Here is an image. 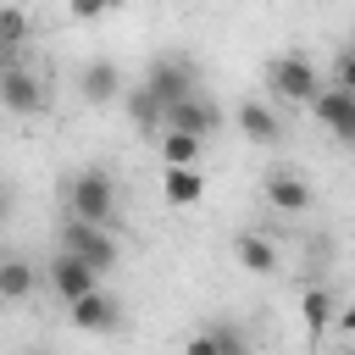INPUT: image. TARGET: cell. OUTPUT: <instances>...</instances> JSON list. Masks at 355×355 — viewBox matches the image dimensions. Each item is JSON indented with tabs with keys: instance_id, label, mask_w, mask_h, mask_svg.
Masks as SVG:
<instances>
[{
	"instance_id": "cell-1",
	"label": "cell",
	"mask_w": 355,
	"mask_h": 355,
	"mask_svg": "<svg viewBox=\"0 0 355 355\" xmlns=\"http://www.w3.org/2000/svg\"><path fill=\"white\" fill-rule=\"evenodd\" d=\"M67 211L83 216V222H111L116 216V183L105 166H83L67 189Z\"/></svg>"
},
{
	"instance_id": "cell-2",
	"label": "cell",
	"mask_w": 355,
	"mask_h": 355,
	"mask_svg": "<svg viewBox=\"0 0 355 355\" xmlns=\"http://www.w3.org/2000/svg\"><path fill=\"white\" fill-rule=\"evenodd\" d=\"M61 250L83 255V261H89L94 272H111V266L122 261V244H116L111 222H83V216H72V222L61 227Z\"/></svg>"
},
{
	"instance_id": "cell-3",
	"label": "cell",
	"mask_w": 355,
	"mask_h": 355,
	"mask_svg": "<svg viewBox=\"0 0 355 355\" xmlns=\"http://www.w3.org/2000/svg\"><path fill=\"white\" fill-rule=\"evenodd\" d=\"M266 89L288 105H311L316 89H322V72L305 61V55H272L266 61Z\"/></svg>"
},
{
	"instance_id": "cell-4",
	"label": "cell",
	"mask_w": 355,
	"mask_h": 355,
	"mask_svg": "<svg viewBox=\"0 0 355 355\" xmlns=\"http://www.w3.org/2000/svg\"><path fill=\"white\" fill-rule=\"evenodd\" d=\"M0 111H11V116H39V111H50V89L17 61V67H0Z\"/></svg>"
},
{
	"instance_id": "cell-5",
	"label": "cell",
	"mask_w": 355,
	"mask_h": 355,
	"mask_svg": "<svg viewBox=\"0 0 355 355\" xmlns=\"http://www.w3.org/2000/svg\"><path fill=\"white\" fill-rule=\"evenodd\" d=\"M311 116L338 139V144H355V94L349 89H338V83H327V89H316V100H311Z\"/></svg>"
},
{
	"instance_id": "cell-6",
	"label": "cell",
	"mask_w": 355,
	"mask_h": 355,
	"mask_svg": "<svg viewBox=\"0 0 355 355\" xmlns=\"http://www.w3.org/2000/svg\"><path fill=\"white\" fill-rule=\"evenodd\" d=\"M161 105H172L178 94H194V67L183 61V55H161V61H150V72L139 78Z\"/></svg>"
},
{
	"instance_id": "cell-7",
	"label": "cell",
	"mask_w": 355,
	"mask_h": 355,
	"mask_svg": "<svg viewBox=\"0 0 355 355\" xmlns=\"http://www.w3.org/2000/svg\"><path fill=\"white\" fill-rule=\"evenodd\" d=\"M222 122V111L194 89V94H178L172 105H166V116H161V128H178V133H194V139H205L211 128Z\"/></svg>"
},
{
	"instance_id": "cell-8",
	"label": "cell",
	"mask_w": 355,
	"mask_h": 355,
	"mask_svg": "<svg viewBox=\"0 0 355 355\" xmlns=\"http://www.w3.org/2000/svg\"><path fill=\"white\" fill-rule=\"evenodd\" d=\"M72 322H78L83 333H116V327H122V305L94 283L89 294H78V300H72Z\"/></svg>"
},
{
	"instance_id": "cell-9",
	"label": "cell",
	"mask_w": 355,
	"mask_h": 355,
	"mask_svg": "<svg viewBox=\"0 0 355 355\" xmlns=\"http://www.w3.org/2000/svg\"><path fill=\"white\" fill-rule=\"evenodd\" d=\"M94 283H100V272H94V266L83 261V255H72V250H61V255L50 261V288H55V294H61L67 305H72L78 294H89Z\"/></svg>"
},
{
	"instance_id": "cell-10",
	"label": "cell",
	"mask_w": 355,
	"mask_h": 355,
	"mask_svg": "<svg viewBox=\"0 0 355 355\" xmlns=\"http://www.w3.org/2000/svg\"><path fill=\"white\" fill-rule=\"evenodd\" d=\"M122 89H128V83H122V67H116V61H89V67L78 72V94H83L89 105H111Z\"/></svg>"
},
{
	"instance_id": "cell-11",
	"label": "cell",
	"mask_w": 355,
	"mask_h": 355,
	"mask_svg": "<svg viewBox=\"0 0 355 355\" xmlns=\"http://www.w3.org/2000/svg\"><path fill=\"white\" fill-rule=\"evenodd\" d=\"M311 200H316V194H311L305 178H294V172H272V178H266V205H272V211H283V216H305Z\"/></svg>"
},
{
	"instance_id": "cell-12",
	"label": "cell",
	"mask_w": 355,
	"mask_h": 355,
	"mask_svg": "<svg viewBox=\"0 0 355 355\" xmlns=\"http://www.w3.org/2000/svg\"><path fill=\"white\" fill-rule=\"evenodd\" d=\"M233 122H239V133H244L250 144H277V139H283V122H277V111H272L266 100H244V105L233 111Z\"/></svg>"
},
{
	"instance_id": "cell-13",
	"label": "cell",
	"mask_w": 355,
	"mask_h": 355,
	"mask_svg": "<svg viewBox=\"0 0 355 355\" xmlns=\"http://www.w3.org/2000/svg\"><path fill=\"white\" fill-rule=\"evenodd\" d=\"M233 255H239V266L255 272V277H272V272H277V244H272L266 233H239V239H233Z\"/></svg>"
},
{
	"instance_id": "cell-14",
	"label": "cell",
	"mask_w": 355,
	"mask_h": 355,
	"mask_svg": "<svg viewBox=\"0 0 355 355\" xmlns=\"http://www.w3.org/2000/svg\"><path fill=\"white\" fill-rule=\"evenodd\" d=\"M200 194H205V178H200L194 161L189 166H166V178H161V200L166 205H200Z\"/></svg>"
},
{
	"instance_id": "cell-15",
	"label": "cell",
	"mask_w": 355,
	"mask_h": 355,
	"mask_svg": "<svg viewBox=\"0 0 355 355\" xmlns=\"http://www.w3.org/2000/svg\"><path fill=\"white\" fill-rule=\"evenodd\" d=\"M333 311H338V300H333L322 283H305V294H300V322H305L311 338H322V333L333 327Z\"/></svg>"
},
{
	"instance_id": "cell-16",
	"label": "cell",
	"mask_w": 355,
	"mask_h": 355,
	"mask_svg": "<svg viewBox=\"0 0 355 355\" xmlns=\"http://www.w3.org/2000/svg\"><path fill=\"white\" fill-rule=\"evenodd\" d=\"M244 349H250V338L233 322H216V327H205V333L189 338V355H244Z\"/></svg>"
},
{
	"instance_id": "cell-17",
	"label": "cell",
	"mask_w": 355,
	"mask_h": 355,
	"mask_svg": "<svg viewBox=\"0 0 355 355\" xmlns=\"http://www.w3.org/2000/svg\"><path fill=\"white\" fill-rule=\"evenodd\" d=\"M122 105H128V116H133V128H139V133H150V139L161 133V116H166V105H161V100H155L144 83H133V89L122 94Z\"/></svg>"
},
{
	"instance_id": "cell-18",
	"label": "cell",
	"mask_w": 355,
	"mask_h": 355,
	"mask_svg": "<svg viewBox=\"0 0 355 355\" xmlns=\"http://www.w3.org/2000/svg\"><path fill=\"white\" fill-rule=\"evenodd\" d=\"M33 266L22 255H0V300H28L33 294Z\"/></svg>"
},
{
	"instance_id": "cell-19",
	"label": "cell",
	"mask_w": 355,
	"mask_h": 355,
	"mask_svg": "<svg viewBox=\"0 0 355 355\" xmlns=\"http://www.w3.org/2000/svg\"><path fill=\"white\" fill-rule=\"evenodd\" d=\"M155 144H161V161H166V166H189V161H200V139H194V133L161 128V133H155Z\"/></svg>"
},
{
	"instance_id": "cell-20",
	"label": "cell",
	"mask_w": 355,
	"mask_h": 355,
	"mask_svg": "<svg viewBox=\"0 0 355 355\" xmlns=\"http://www.w3.org/2000/svg\"><path fill=\"white\" fill-rule=\"evenodd\" d=\"M22 44H28V11L0 6V50H22Z\"/></svg>"
},
{
	"instance_id": "cell-21",
	"label": "cell",
	"mask_w": 355,
	"mask_h": 355,
	"mask_svg": "<svg viewBox=\"0 0 355 355\" xmlns=\"http://www.w3.org/2000/svg\"><path fill=\"white\" fill-rule=\"evenodd\" d=\"M67 11H72L78 22H94V17H105V11H116V0H67Z\"/></svg>"
},
{
	"instance_id": "cell-22",
	"label": "cell",
	"mask_w": 355,
	"mask_h": 355,
	"mask_svg": "<svg viewBox=\"0 0 355 355\" xmlns=\"http://www.w3.org/2000/svg\"><path fill=\"white\" fill-rule=\"evenodd\" d=\"M333 83H338V89H349V94H355V50H344V55H338V61H333Z\"/></svg>"
},
{
	"instance_id": "cell-23",
	"label": "cell",
	"mask_w": 355,
	"mask_h": 355,
	"mask_svg": "<svg viewBox=\"0 0 355 355\" xmlns=\"http://www.w3.org/2000/svg\"><path fill=\"white\" fill-rule=\"evenodd\" d=\"M333 327H338V333H355V305H344V311H333Z\"/></svg>"
},
{
	"instance_id": "cell-24",
	"label": "cell",
	"mask_w": 355,
	"mask_h": 355,
	"mask_svg": "<svg viewBox=\"0 0 355 355\" xmlns=\"http://www.w3.org/2000/svg\"><path fill=\"white\" fill-rule=\"evenodd\" d=\"M11 205H17V189H11V183H6V178H0V222H6V216H11Z\"/></svg>"
},
{
	"instance_id": "cell-25",
	"label": "cell",
	"mask_w": 355,
	"mask_h": 355,
	"mask_svg": "<svg viewBox=\"0 0 355 355\" xmlns=\"http://www.w3.org/2000/svg\"><path fill=\"white\" fill-rule=\"evenodd\" d=\"M344 50H355V28H349V44H344Z\"/></svg>"
}]
</instances>
